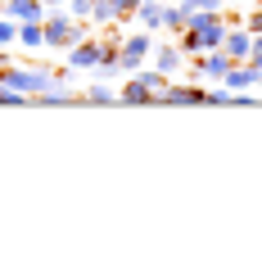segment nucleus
<instances>
[{"mask_svg": "<svg viewBox=\"0 0 262 262\" xmlns=\"http://www.w3.org/2000/svg\"><path fill=\"white\" fill-rule=\"evenodd\" d=\"M0 81L14 86L18 95H27V100H36V95L54 81V73H50V68H41V63H27V68H23V63H9V68H0Z\"/></svg>", "mask_w": 262, "mask_h": 262, "instance_id": "nucleus-2", "label": "nucleus"}, {"mask_svg": "<svg viewBox=\"0 0 262 262\" xmlns=\"http://www.w3.org/2000/svg\"><path fill=\"white\" fill-rule=\"evenodd\" d=\"M136 5H140V0H118V14H122V23H127V18H136Z\"/></svg>", "mask_w": 262, "mask_h": 262, "instance_id": "nucleus-22", "label": "nucleus"}, {"mask_svg": "<svg viewBox=\"0 0 262 262\" xmlns=\"http://www.w3.org/2000/svg\"><path fill=\"white\" fill-rule=\"evenodd\" d=\"M63 9H68L73 18H86V23H91V9H95V0H63Z\"/></svg>", "mask_w": 262, "mask_h": 262, "instance_id": "nucleus-20", "label": "nucleus"}, {"mask_svg": "<svg viewBox=\"0 0 262 262\" xmlns=\"http://www.w3.org/2000/svg\"><path fill=\"white\" fill-rule=\"evenodd\" d=\"M100 50H104V41H95V36H86V41H77L73 50H68V73H95V63H100Z\"/></svg>", "mask_w": 262, "mask_h": 262, "instance_id": "nucleus-5", "label": "nucleus"}, {"mask_svg": "<svg viewBox=\"0 0 262 262\" xmlns=\"http://www.w3.org/2000/svg\"><path fill=\"white\" fill-rule=\"evenodd\" d=\"M258 86H262V73H258Z\"/></svg>", "mask_w": 262, "mask_h": 262, "instance_id": "nucleus-26", "label": "nucleus"}, {"mask_svg": "<svg viewBox=\"0 0 262 262\" xmlns=\"http://www.w3.org/2000/svg\"><path fill=\"white\" fill-rule=\"evenodd\" d=\"M185 14H217L222 9V0H181Z\"/></svg>", "mask_w": 262, "mask_h": 262, "instance_id": "nucleus-19", "label": "nucleus"}, {"mask_svg": "<svg viewBox=\"0 0 262 262\" xmlns=\"http://www.w3.org/2000/svg\"><path fill=\"white\" fill-rule=\"evenodd\" d=\"M258 5H262V0H258Z\"/></svg>", "mask_w": 262, "mask_h": 262, "instance_id": "nucleus-27", "label": "nucleus"}, {"mask_svg": "<svg viewBox=\"0 0 262 262\" xmlns=\"http://www.w3.org/2000/svg\"><path fill=\"white\" fill-rule=\"evenodd\" d=\"M154 54V32H131L127 41H122V50H118V59H122V77H131L136 68H145V59Z\"/></svg>", "mask_w": 262, "mask_h": 262, "instance_id": "nucleus-3", "label": "nucleus"}, {"mask_svg": "<svg viewBox=\"0 0 262 262\" xmlns=\"http://www.w3.org/2000/svg\"><path fill=\"white\" fill-rule=\"evenodd\" d=\"M222 86H226V91H253V86H258V68H253V63H231L226 77H222Z\"/></svg>", "mask_w": 262, "mask_h": 262, "instance_id": "nucleus-9", "label": "nucleus"}, {"mask_svg": "<svg viewBox=\"0 0 262 262\" xmlns=\"http://www.w3.org/2000/svg\"><path fill=\"white\" fill-rule=\"evenodd\" d=\"M244 63H253V68L262 73V32L253 36V46H249V59H244Z\"/></svg>", "mask_w": 262, "mask_h": 262, "instance_id": "nucleus-21", "label": "nucleus"}, {"mask_svg": "<svg viewBox=\"0 0 262 262\" xmlns=\"http://www.w3.org/2000/svg\"><path fill=\"white\" fill-rule=\"evenodd\" d=\"M163 5H167V0H140V5H136V18H140L145 32H163Z\"/></svg>", "mask_w": 262, "mask_h": 262, "instance_id": "nucleus-12", "label": "nucleus"}, {"mask_svg": "<svg viewBox=\"0 0 262 262\" xmlns=\"http://www.w3.org/2000/svg\"><path fill=\"white\" fill-rule=\"evenodd\" d=\"M46 50H73L77 41H86L91 36V23L86 18H73L63 5H54V9H46Z\"/></svg>", "mask_w": 262, "mask_h": 262, "instance_id": "nucleus-1", "label": "nucleus"}, {"mask_svg": "<svg viewBox=\"0 0 262 262\" xmlns=\"http://www.w3.org/2000/svg\"><path fill=\"white\" fill-rule=\"evenodd\" d=\"M86 104H118V91H113V86L100 77L95 86H86Z\"/></svg>", "mask_w": 262, "mask_h": 262, "instance_id": "nucleus-15", "label": "nucleus"}, {"mask_svg": "<svg viewBox=\"0 0 262 262\" xmlns=\"http://www.w3.org/2000/svg\"><path fill=\"white\" fill-rule=\"evenodd\" d=\"M91 23H100V27L122 23V14H118V0H95V9H91Z\"/></svg>", "mask_w": 262, "mask_h": 262, "instance_id": "nucleus-14", "label": "nucleus"}, {"mask_svg": "<svg viewBox=\"0 0 262 262\" xmlns=\"http://www.w3.org/2000/svg\"><path fill=\"white\" fill-rule=\"evenodd\" d=\"M226 68H231V54L217 46V50L194 54V63H190V77H194V81H222V77H226Z\"/></svg>", "mask_w": 262, "mask_h": 262, "instance_id": "nucleus-4", "label": "nucleus"}, {"mask_svg": "<svg viewBox=\"0 0 262 262\" xmlns=\"http://www.w3.org/2000/svg\"><path fill=\"white\" fill-rule=\"evenodd\" d=\"M14 41H18V23H14V18L5 14V18H0V50H9Z\"/></svg>", "mask_w": 262, "mask_h": 262, "instance_id": "nucleus-18", "label": "nucleus"}, {"mask_svg": "<svg viewBox=\"0 0 262 262\" xmlns=\"http://www.w3.org/2000/svg\"><path fill=\"white\" fill-rule=\"evenodd\" d=\"M46 0H5V9L0 14H9L14 23H46Z\"/></svg>", "mask_w": 262, "mask_h": 262, "instance_id": "nucleus-7", "label": "nucleus"}, {"mask_svg": "<svg viewBox=\"0 0 262 262\" xmlns=\"http://www.w3.org/2000/svg\"><path fill=\"white\" fill-rule=\"evenodd\" d=\"M18 46L23 50H46V27L41 23H18Z\"/></svg>", "mask_w": 262, "mask_h": 262, "instance_id": "nucleus-13", "label": "nucleus"}, {"mask_svg": "<svg viewBox=\"0 0 262 262\" xmlns=\"http://www.w3.org/2000/svg\"><path fill=\"white\" fill-rule=\"evenodd\" d=\"M158 95L145 86V81H136V77H127L122 81V91H118V104H131V108H140V104H154Z\"/></svg>", "mask_w": 262, "mask_h": 262, "instance_id": "nucleus-10", "label": "nucleus"}, {"mask_svg": "<svg viewBox=\"0 0 262 262\" xmlns=\"http://www.w3.org/2000/svg\"><path fill=\"white\" fill-rule=\"evenodd\" d=\"M204 95H208L204 86H172V81H167V86L158 91V100H154V104H177V108H190V104H204Z\"/></svg>", "mask_w": 262, "mask_h": 262, "instance_id": "nucleus-6", "label": "nucleus"}, {"mask_svg": "<svg viewBox=\"0 0 262 262\" xmlns=\"http://www.w3.org/2000/svg\"><path fill=\"white\" fill-rule=\"evenodd\" d=\"M46 5H50V9H54V5H63V0H46Z\"/></svg>", "mask_w": 262, "mask_h": 262, "instance_id": "nucleus-25", "label": "nucleus"}, {"mask_svg": "<svg viewBox=\"0 0 262 262\" xmlns=\"http://www.w3.org/2000/svg\"><path fill=\"white\" fill-rule=\"evenodd\" d=\"M0 68H9V50H0Z\"/></svg>", "mask_w": 262, "mask_h": 262, "instance_id": "nucleus-24", "label": "nucleus"}, {"mask_svg": "<svg viewBox=\"0 0 262 262\" xmlns=\"http://www.w3.org/2000/svg\"><path fill=\"white\" fill-rule=\"evenodd\" d=\"M181 63H185V50L177 46V41H167V46H158V50H154V68L163 73V77H172Z\"/></svg>", "mask_w": 262, "mask_h": 262, "instance_id": "nucleus-11", "label": "nucleus"}, {"mask_svg": "<svg viewBox=\"0 0 262 262\" xmlns=\"http://www.w3.org/2000/svg\"><path fill=\"white\" fill-rule=\"evenodd\" d=\"M163 32H185V9L181 5H163Z\"/></svg>", "mask_w": 262, "mask_h": 262, "instance_id": "nucleus-16", "label": "nucleus"}, {"mask_svg": "<svg viewBox=\"0 0 262 262\" xmlns=\"http://www.w3.org/2000/svg\"><path fill=\"white\" fill-rule=\"evenodd\" d=\"M244 27H249L253 36H258V32H262V5H258V14H249V18H244Z\"/></svg>", "mask_w": 262, "mask_h": 262, "instance_id": "nucleus-23", "label": "nucleus"}, {"mask_svg": "<svg viewBox=\"0 0 262 262\" xmlns=\"http://www.w3.org/2000/svg\"><path fill=\"white\" fill-rule=\"evenodd\" d=\"M249 46H253V32H249L244 23H231V27H226L222 50L231 54V63H244V59H249Z\"/></svg>", "mask_w": 262, "mask_h": 262, "instance_id": "nucleus-8", "label": "nucleus"}, {"mask_svg": "<svg viewBox=\"0 0 262 262\" xmlns=\"http://www.w3.org/2000/svg\"><path fill=\"white\" fill-rule=\"evenodd\" d=\"M131 77L136 81H145V86H149V91H163V86H167V77H163V73H158V68H136V73H131Z\"/></svg>", "mask_w": 262, "mask_h": 262, "instance_id": "nucleus-17", "label": "nucleus"}]
</instances>
